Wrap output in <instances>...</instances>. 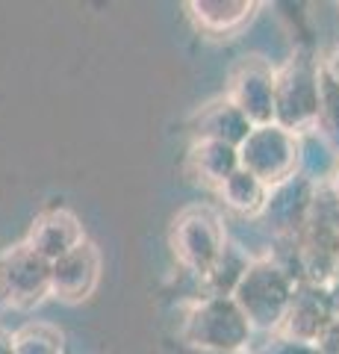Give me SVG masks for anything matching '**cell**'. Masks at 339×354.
I'll return each mask as SVG.
<instances>
[{
    "instance_id": "6da1fadb",
    "label": "cell",
    "mask_w": 339,
    "mask_h": 354,
    "mask_svg": "<svg viewBox=\"0 0 339 354\" xmlns=\"http://www.w3.org/2000/svg\"><path fill=\"white\" fill-rule=\"evenodd\" d=\"M295 283L298 281L275 257H260V260H251L231 298L242 310L251 330H266V334L271 330V334H278L283 325V316H287L289 298L295 292Z\"/></svg>"
},
{
    "instance_id": "44dd1931",
    "label": "cell",
    "mask_w": 339,
    "mask_h": 354,
    "mask_svg": "<svg viewBox=\"0 0 339 354\" xmlns=\"http://www.w3.org/2000/svg\"><path fill=\"white\" fill-rule=\"evenodd\" d=\"M322 65H325V71H327V74H331V77H333V80L339 83V39L333 41V48H331V57H327V59H325Z\"/></svg>"
},
{
    "instance_id": "d4e9b609",
    "label": "cell",
    "mask_w": 339,
    "mask_h": 354,
    "mask_svg": "<svg viewBox=\"0 0 339 354\" xmlns=\"http://www.w3.org/2000/svg\"><path fill=\"white\" fill-rule=\"evenodd\" d=\"M192 354H245V351H192Z\"/></svg>"
},
{
    "instance_id": "7a4b0ae2",
    "label": "cell",
    "mask_w": 339,
    "mask_h": 354,
    "mask_svg": "<svg viewBox=\"0 0 339 354\" xmlns=\"http://www.w3.org/2000/svg\"><path fill=\"white\" fill-rule=\"evenodd\" d=\"M251 325L233 298H201L183 319L180 337L192 351H245Z\"/></svg>"
},
{
    "instance_id": "3957f363",
    "label": "cell",
    "mask_w": 339,
    "mask_h": 354,
    "mask_svg": "<svg viewBox=\"0 0 339 354\" xmlns=\"http://www.w3.org/2000/svg\"><path fill=\"white\" fill-rule=\"evenodd\" d=\"M316 106H319V62L310 53L298 50L275 71V124L301 136L313 130Z\"/></svg>"
},
{
    "instance_id": "277c9868",
    "label": "cell",
    "mask_w": 339,
    "mask_h": 354,
    "mask_svg": "<svg viewBox=\"0 0 339 354\" xmlns=\"http://www.w3.org/2000/svg\"><path fill=\"white\" fill-rule=\"evenodd\" d=\"M227 245V230L213 207L192 204L171 221V251L186 272L204 278L206 269Z\"/></svg>"
},
{
    "instance_id": "ac0fdd59",
    "label": "cell",
    "mask_w": 339,
    "mask_h": 354,
    "mask_svg": "<svg viewBox=\"0 0 339 354\" xmlns=\"http://www.w3.org/2000/svg\"><path fill=\"white\" fill-rule=\"evenodd\" d=\"M12 354H62V334L50 325H27L12 337Z\"/></svg>"
},
{
    "instance_id": "5bb4252c",
    "label": "cell",
    "mask_w": 339,
    "mask_h": 354,
    "mask_svg": "<svg viewBox=\"0 0 339 354\" xmlns=\"http://www.w3.org/2000/svg\"><path fill=\"white\" fill-rule=\"evenodd\" d=\"M186 9L201 32L231 36L242 24H248L257 3H251V0H192Z\"/></svg>"
},
{
    "instance_id": "30bf717a",
    "label": "cell",
    "mask_w": 339,
    "mask_h": 354,
    "mask_svg": "<svg viewBox=\"0 0 339 354\" xmlns=\"http://www.w3.org/2000/svg\"><path fill=\"white\" fill-rule=\"evenodd\" d=\"M101 281V251L89 239L50 263V292L68 304L86 301Z\"/></svg>"
},
{
    "instance_id": "7402d4cb",
    "label": "cell",
    "mask_w": 339,
    "mask_h": 354,
    "mask_svg": "<svg viewBox=\"0 0 339 354\" xmlns=\"http://www.w3.org/2000/svg\"><path fill=\"white\" fill-rule=\"evenodd\" d=\"M327 295H331V310H333V322H339V278L327 283Z\"/></svg>"
},
{
    "instance_id": "ffe728a7",
    "label": "cell",
    "mask_w": 339,
    "mask_h": 354,
    "mask_svg": "<svg viewBox=\"0 0 339 354\" xmlns=\"http://www.w3.org/2000/svg\"><path fill=\"white\" fill-rule=\"evenodd\" d=\"M316 348H319V354H339V322H333L325 330L319 342H316Z\"/></svg>"
},
{
    "instance_id": "484cf974",
    "label": "cell",
    "mask_w": 339,
    "mask_h": 354,
    "mask_svg": "<svg viewBox=\"0 0 339 354\" xmlns=\"http://www.w3.org/2000/svg\"><path fill=\"white\" fill-rule=\"evenodd\" d=\"M336 278H339V236H336Z\"/></svg>"
},
{
    "instance_id": "8fae6325",
    "label": "cell",
    "mask_w": 339,
    "mask_h": 354,
    "mask_svg": "<svg viewBox=\"0 0 339 354\" xmlns=\"http://www.w3.org/2000/svg\"><path fill=\"white\" fill-rule=\"evenodd\" d=\"M24 242L39 257L53 263V260H59L62 254H68L71 248H77L80 242H86V230L80 225V218L74 216L68 207L57 204V207H48L45 213H39V218L32 221Z\"/></svg>"
},
{
    "instance_id": "ba28073f",
    "label": "cell",
    "mask_w": 339,
    "mask_h": 354,
    "mask_svg": "<svg viewBox=\"0 0 339 354\" xmlns=\"http://www.w3.org/2000/svg\"><path fill=\"white\" fill-rule=\"evenodd\" d=\"M319 186H316L310 177H304L301 171H295L289 180H283V183H278V186H271L269 189L262 216H266L269 227L275 230L280 239L295 242V236L301 234V227H304V221H307L310 204H313Z\"/></svg>"
},
{
    "instance_id": "5b68a950",
    "label": "cell",
    "mask_w": 339,
    "mask_h": 354,
    "mask_svg": "<svg viewBox=\"0 0 339 354\" xmlns=\"http://www.w3.org/2000/svg\"><path fill=\"white\" fill-rule=\"evenodd\" d=\"M236 153H239V169L254 174L266 189L289 180L301 165L298 136L278 124L251 127V133L236 148Z\"/></svg>"
},
{
    "instance_id": "cb8c5ba5",
    "label": "cell",
    "mask_w": 339,
    "mask_h": 354,
    "mask_svg": "<svg viewBox=\"0 0 339 354\" xmlns=\"http://www.w3.org/2000/svg\"><path fill=\"white\" fill-rule=\"evenodd\" d=\"M0 354H12V337L0 334Z\"/></svg>"
},
{
    "instance_id": "603a6c76",
    "label": "cell",
    "mask_w": 339,
    "mask_h": 354,
    "mask_svg": "<svg viewBox=\"0 0 339 354\" xmlns=\"http://www.w3.org/2000/svg\"><path fill=\"white\" fill-rule=\"evenodd\" d=\"M327 189H331L333 198L339 201V162H336V169H333V174H331V180H327Z\"/></svg>"
},
{
    "instance_id": "e0dca14e",
    "label": "cell",
    "mask_w": 339,
    "mask_h": 354,
    "mask_svg": "<svg viewBox=\"0 0 339 354\" xmlns=\"http://www.w3.org/2000/svg\"><path fill=\"white\" fill-rule=\"evenodd\" d=\"M313 130L339 153V83L319 62V106H316Z\"/></svg>"
},
{
    "instance_id": "2e32d148",
    "label": "cell",
    "mask_w": 339,
    "mask_h": 354,
    "mask_svg": "<svg viewBox=\"0 0 339 354\" xmlns=\"http://www.w3.org/2000/svg\"><path fill=\"white\" fill-rule=\"evenodd\" d=\"M215 192L224 201L227 209H233V213H239V216H248V218L262 216V209H266V198H269L266 186H262L254 174H248L242 169H236Z\"/></svg>"
},
{
    "instance_id": "4fadbf2b",
    "label": "cell",
    "mask_w": 339,
    "mask_h": 354,
    "mask_svg": "<svg viewBox=\"0 0 339 354\" xmlns=\"http://www.w3.org/2000/svg\"><path fill=\"white\" fill-rule=\"evenodd\" d=\"M186 169L201 183L218 189L227 177L239 169V153L236 148L224 145V142H210V139H195L186 153Z\"/></svg>"
},
{
    "instance_id": "52a82bcc",
    "label": "cell",
    "mask_w": 339,
    "mask_h": 354,
    "mask_svg": "<svg viewBox=\"0 0 339 354\" xmlns=\"http://www.w3.org/2000/svg\"><path fill=\"white\" fill-rule=\"evenodd\" d=\"M50 292V263L27 242L0 254V301L30 307Z\"/></svg>"
},
{
    "instance_id": "8992f818",
    "label": "cell",
    "mask_w": 339,
    "mask_h": 354,
    "mask_svg": "<svg viewBox=\"0 0 339 354\" xmlns=\"http://www.w3.org/2000/svg\"><path fill=\"white\" fill-rule=\"evenodd\" d=\"M231 101L251 127L275 124V68L262 57H242L231 71Z\"/></svg>"
},
{
    "instance_id": "7c38bea8",
    "label": "cell",
    "mask_w": 339,
    "mask_h": 354,
    "mask_svg": "<svg viewBox=\"0 0 339 354\" xmlns=\"http://www.w3.org/2000/svg\"><path fill=\"white\" fill-rule=\"evenodd\" d=\"M192 133H195V139L224 142V145H231V148H239L251 133V124L227 97H222V101L201 106V113L192 121Z\"/></svg>"
},
{
    "instance_id": "d6986e66",
    "label": "cell",
    "mask_w": 339,
    "mask_h": 354,
    "mask_svg": "<svg viewBox=\"0 0 339 354\" xmlns=\"http://www.w3.org/2000/svg\"><path fill=\"white\" fill-rule=\"evenodd\" d=\"M260 354H319V348H316L313 342H301V339L275 334L266 346L260 348Z\"/></svg>"
},
{
    "instance_id": "9c48e42d",
    "label": "cell",
    "mask_w": 339,
    "mask_h": 354,
    "mask_svg": "<svg viewBox=\"0 0 339 354\" xmlns=\"http://www.w3.org/2000/svg\"><path fill=\"white\" fill-rule=\"evenodd\" d=\"M333 325V310H331V295H327L325 283H307L298 281L295 292L289 298L287 316L278 334L301 339V342H319V337Z\"/></svg>"
},
{
    "instance_id": "9a60e30c",
    "label": "cell",
    "mask_w": 339,
    "mask_h": 354,
    "mask_svg": "<svg viewBox=\"0 0 339 354\" xmlns=\"http://www.w3.org/2000/svg\"><path fill=\"white\" fill-rule=\"evenodd\" d=\"M251 266V257L242 245L236 242H227L222 248V254L215 257V263L206 269V274L201 278L204 290H206V298H231L236 283L242 281L245 269Z\"/></svg>"
}]
</instances>
